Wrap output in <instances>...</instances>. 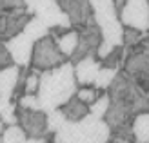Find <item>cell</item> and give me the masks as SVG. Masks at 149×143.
I'll use <instances>...</instances> for the list:
<instances>
[{"mask_svg":"<svg viewBox=\"0 0 149 143\" xmlns=\"http://www.w3.org/2000/svg\"><path fill=\"white\" fill-rule=\"evenodd\" d=\"M17 105H18V107H22V109L40 111V103H38V98H36V94H24L20 100H17Z\"/></svg>","mask_w":149,"mask_h":143,"instance_id":"4316f807","label":"cell"},{"mask_svg":"<svg viewBox=\"0 0 149 143\" xmlns=\"http://www.w3.org/2000/svg\"><path fill=\"white\" fill-rule=\"evenodd\" d=\"M40 71L31 69L29 67V74L26 78V89H24V94H36L38 91V84H40Z\"/></svg>","mask_w":149,"mask_h":143,"instance_id":"484cf974","label":"cell"},{"mask_svg":"<svg viewBox=\"0 0 149 143\" xmlns=\"http://www.w3.org/2000/svg\"><path fill=\"white\" fill-rule=\"evenodd\" d=\"M22 33H26L33 42H36V40L44 38V36H47V35H49V29L44 26L36 17H31V18H29V22L26 24V27H24V31H22Z\"/></svg>","mask_w":149,"mask_h":143,"instance_id":"e0dca14e","label":"cell"},{"mask_svg":"<svg viewBox=\"0 0 149 143\" xmlns=\"http://www.w3.org/2000/svg\"><path fill=\"white\" fill-rule=\"evenodd\" d=\"M78 132H80V138L84 143H107L111 140L107 123L91 114H87L78 123Z\"/></svg>","mask_w":149,"mask_h":143,"instance_id":"ba28073f","label":"cell"},{"mask_svg":"<svg viewBox=\"0 0 149 143\" xmlns=\"http://www.w3.org/2000/svg\"><path fill=\"white\" fill-rule=\"evenodd\" d=\"M18 71L20 67L17 65H9L0 71V102L4 103L11 102L15 85H17V78H18Z\"/></svg>","mask_w":149,"mask_h":143,"instance_id":"7c38bea8","label":"cell"},{"mask_svg":"<svg viewBox=\"0 0 149 143\" xmlns=\"http://www.w3.org/2000/svg\"><path fill=\"white\" fill-rule=\"evenodd\" d=\"M122 60H124V47L120 46V47H115L107 56H104L98 62H100V67H107V69L118 71V67L122 65Z\"/></svg>","mask_w":149,"mask_h":143,"instance_id":"44dd1931","label":"cell"},{"mask_svg":"<svg viewBox=\"0 0 149 143\" xmlns=\"http://www.w3.org/2000/svg\"><path fill=\"white\" fill-rule=\"evenodd\" d=\"M122 71L135 82L142 93H149V36L138 46L124 49Z\"/></svg>","mask_w":149,"mask_h":143,"instance_id":"7a4b0ae2","label":"cell"},{"mask_svg":"<svg viewBox=\"0 0 149 143\" xmlns=\"http://www.w3.org/2000/svg\"><path fill=\"white\" fill-rule=\"evenodd\" d=\"M9 65H15V64H13L9 53H7V49L4 46V42H0V71L6 69V67H9Z\"/></svg>","mask_w":149,"mask_h":143,"instance_id":"83f0119b","label":"cell"},{"mask_svg":"<svg viewBox=\"0 0 149 143\" xmlns=\"http://www.w3.org/2000/svg\"><path fill=\"white\" fill-rule=\"evenodd\" d=\"M147 94H149V93H147Z\"/></svg>","mask_w":149,"mask_h":143,"instance_id":"e575fe53","label":"cell"},{"mask_svg":"<svg viewBox=\"0 0 149 143\" xmlns=\"http://www.w3.org/2000/svg\"><path fill=\"white\" fill-rule=\"evenodd\" d=\"M58 111L64 114L65 122H71V123H80L82 120L89 114V107H87L86 103H82L77 96L69 98V100L65 102Z\"/></svg>","mask_w":149,"mask_h":143,"instance_id":"4fadbf2b","label":"cell"},{"mask_svg":"<svg viewBox=\"0 0 149 143\" xmlns=\"http://www.w3.org/2000/svg\"><path fill=\"white\" fill-rule=\"evenodd\" d=\"M73 71H74V80H77L78 87H91L100 71V62L95 56H87L74 64Z\"/></svg>","mask_w":149,"mask_h":143,"instance_id":"8fae6325","label":"cell"},{"mask_svg":"<svg viewBox=\"0 0 149 143\" xmlns=\"http://www.w3.org/2000/svg\"><path fill=\"white\" fill-rule=\"evenodd\" d=\"M33 17L38 18L47 29L56 27V26L71 27L68 15L60 9V6H58L55 0H42V2H38L33 9Z\"/></svg>","mask_w":149,"mask_h":143,"instance_id":"52a82bcc","label":"cell"},{"mask_svg":"<svg viewBox=\"0 0 149 143\" xmlns=\"http://www.w3.org/2000/svg\"><path fill=\"white\" fill-rule=\"evenodd\" d=\"M147 2H149V0H147Z\"/></svg>","mask_w":149,"mask_h":143,"instance_id":"836d02e7","label":"cell"},{"mask_svg":"<svg viewBox=\"0 0 149 143\" xmlns=\"http://www.w3.org/2000/svg\"><path fill=\"white\" fill-rule=\"evenodd\" d=\"M17 125L27 138H44L47 134V120L44 111L22 109L17 105Z\"/></svg>","mask_w":149,"mask_h":143,"instance_id":"8992f818","label":"cell"},{"mask_svg":"<svg viewBox=\"0 0 149 143\" xmlns=\"http://www.w3.org/2000/svg\"><path fill=\"white\" fill-rule=\"evenodd\" d=\"M77 91L78 85L77 80H74L73 64L65 62L56 69L44 71L40 74V84H38V91H36L40 111L49 112L60 109L69 98L77 94Z\"/></svg>","mask_w":149,"mask_h":143,"instance_id":"6da1fadb","label":"cell"},{"mask_svg":"<svg viewBox=\"0 0 149 143\" xmlns=\"http://www.w3.org/2000/svg\"><path fill=\"white\" fill-rule=\"evenodd\" d=\"M55 143H82L80 132H78V123L65 122L62 129L55 132Z\"/></svg>","mask_w":149,"mask_h":143,"instance_id":"2e32d148","label":"cell"},{"mask_svg":"<svg viewBox=\"0 0 149 143\" xmlns=\"http://www.w3.org/2000/svg\"><path fill=\"white\" fill-rule=\"evenodd\" d=\"M31 17L33 15H29L26 9H15L11 13H0V42H7L13 36L20 35Z\"/></svg>","mask_w":149,"mask_h":143,"instance_id":"9c48e42d","label":"cell"},{"mask_svg":"<svg viewBox=\"0 0 149 143\" xmlns=\"http://www.w3.org/2000/svg\"><path fill=\"white\" fill-rule=\"evenodd\" d=\"M107 107H109V96L104 93L102 96H98L91 105H89V114L95 116V118L104 120V116H106V112H107Z\"/></svg>","mask_w":149,"mask_h":143,"instance_id":"7402d4cb","label":"cell"},{"mask_svg":"<svg viewBox=\"0 0 149 143\" xmlns=\"http://www.w3.org/2000/svg\"><path fill=\"white\" fill-rule=\"evenodd\" d=\"M102 94H104L102 91H98V89H95L91 85V87H78V91H77V94H74V96H77L82 103H86L87 107H89V105H91L98 96H102Z\"/></svg>","mask_w":149,"mask_h":143,"instance_id":"cb8c5ba5","label":"cell"},{"mask_svg":"<svg viewBox=\"0 0 149 143\" xmlns=\"http://www.w3.org/2000/svg\"><path fill=\"white\" fill-rule=\"evenodd\" d=\"M107 143H118V141H113V140H109V141H107Z\"/></svg>","mask_w":149,"mask_h":143,"instance_id":"1f68e13d","label":"cell"},{"mask_svg":"<svg viewBox=\"0 0 149 143\" xmlns=\"http://www.w3.org/2000/svg\"><path fill=\"white\" fill-rule=\"evenodd\" d=\"M116 69H107V67H100V71H98V74H96V78H95V84H93V87L95 89H98V91H102V93H106L107 89H109V85L113 84V80H115V76H116Z\"/></svg>","mask_w":149,"mask_h":143,"instance_id":"ac0fdd59","label":"cell"},{"mask_svg":"<svg viewBox=\"0 0 149 143\" xmlns=\"http://www.w3.org/2000/svg\"><path fill=\"white\" fill-rule=\"evenodd\" d=\"M65 62H69V60L60 53L53 36L47 35V36H44V38L35 42L33 53H31V64H29L31 69L44 73V71L56 69V67L64 65Z\"/></svg>","mask_w":149,"mask_h":143,"instance_id":"3957f363","label":"cell"},{"mask_svg":"<svg viewBox=\"0 0 149 143\" xmlns=\"http://www.w3.org/2000/svg\"><path fill=\"white\" fill-rule=\"evenodd\" d=\"M77 31H78V46H77V49H74V53L69 58V64H73V65L77 62H80V60L87 58V56H95L96 58V53H98V47L102 44L100 27L96 26L93 17L89 18L82 27H78Z\"/></svg>","mask_w":149,"mask_h":143,"instance_id":"277c9868","label":"cell"},{"mask_svg":"<svg viewBox=\"0 0 149 143\" xmlns=\"http://www.w3.org/2000/svg\"><path fill=\"white\" fill-rule=\"evenodd\" d=\"M26 140H27L26 132L22 131L18 125L4 127L2 134H0V141L2 143H26Z\"/></svg>","mask_w":149,"mask_h":143,"instance_id":"d6986e66","label":"cell"},{"mask_svg":"<svg viewBox=\"0 0 149 143\" xmlns=\"http://www.w3.org/2000/svg\"><path fill=\"white\" fill-rule=\"evenodd\" d=\"M38 2H42V0H24V6H26V11L29 13V15H33V9H35V6L38 4Z\"/></svg>","mask_w":149,"mask_h":143,"instance_id":"f1b7e54d","label":"cell"},{"mask_svg":"<svg viewBox=\"0 0 149 143\" xmlns=\"http://www.w3.org/2000/svg\"><path fill=\"white\" fill-rule=\"evenodd\" d=\"M46 120H47V132H51V134L58 132L64 127V123H65V118H64V114L58 109L46 112Z\"/></svg>","mask_w":149,"mask_h":143,"instance_id":"603a6c76","label":"cell"},{"mask_svg":"<svg viewBox=\"0 0 149 143\" xmlns=\"http://www.w3.org/2000/svg\"><path fill=\"white\" fill-rule=\"evenodd\" d=\"M0 122H2L6 127L17 125V103H15V102L7 103L6 107L0 111Z\"/></svg>","mask_w":149,"mask_h":143,"instance_id":"d4e9b609","label":"cell"},{"mask_svg":"<svg viewBox=\"0 0 149 143\" xmlns=\"http://www.w3.org/2000/svg\"><path fill=\"white\" fill-rule=\"evenodd\" d=\"M129 143H135V141H129Z\"/></svg>","mask_w":149,"mask_h":143,"instance_id":"d6a6232c","label":"cell"},{"mask_svg":"<svg viewBox=\"0 0 149 143\" xmlns=\"http://www.w3.org/2000/svg\"><path fill=\"white\" fill-rule=\"evenodd\" d=\"M147 33H142V31H136V29H131V27H124V33H122V47L124 49H131L138 46L142 40L147 38Z\"/></svg>","mask_w":149,"mask_h":143,"instance_id":"ffe728a7","label":"cell"},{"mask_svg":"<svg viewBox=\"0 0 149 143\" xmlns=\"http://www.w3.org/2000/svg\"><path fill=\"white\" fill-rule=\"evenodd\" d=\"M118 20L124 27L149 33V2L147 0H127L118 11Z\"/></svg>","mask_w":149,"mask_h":143,"instance_id":"5b68a950","label":"cell"},{"mask_svg":"<svg viewBox=\"0 0 149 143\" xmlns=\"http://www.w3.org/2000/svg\"><path fill=\"white\" fill-rule=\"evenodd\" d=\"M4 127H6V125H4L2 122H0V134H2V131H4ZM0 143H2V141H0Z\"/></svg>","mask_w":149,"mask_h":143,"instance_id":"4dcf8cb0","label":"cell"},{"mask_svg":"<svg viewBox=\"0 0 149 143\" xmlns=\"http://www.w3.org/2000/svg\"><path fill=\"white\" fill-rule=\"evenodd\" d=\"M55 42H56L58 49H60V53L69 60L71 55L74 53V49H77V46H78V31L71 27L68 33H64L60 38H56Z\"/></svg>","mask_w":149,"mask_h":143,"instance_id":"5bb4252c","label":"cell"},{"mask_svg":"<svg viewBox=\"0 0 149 143\" xmlns=\"http://www.w3.org/2000/svg\"><path fill=\"white\" fill-rule=\"evenodd\" d=\"M26 143H44V138H27Z\"/></svg>","mask_w":149,"mask_h":143,"instance_id":"f546056e","label":"cell"},{"mask_svg":"<svg viewBox=\"0 0 149 143\" xmlns=\"http://www.w3.org/2000/svg\"><path fill=\"white\" fill-rule=\"evenodd\" d=\"M133 136H135V143H149V112L135 116Z\"/></svg>","mask_w":149,"mask_h":143,"instance_id":"9a60e30c","label":"cell"},{"mask_svg":"<svg viewBox=\"0 0 149 143\" xmlns=\"http://www.w3.org/2000/svg\"><path fill=\"white\" fill-rule=\"evenodd\" d=\"M4 46H6L7 53H9V56L13 60V64L17 67H29L35 42L29 38L26 33H20L17 36H13L11 40L4 42Z\"/></svg>","mask_w":149,"mask_h":143,"instance_id":"30bf717a","label":"cell"}]
</instances>
